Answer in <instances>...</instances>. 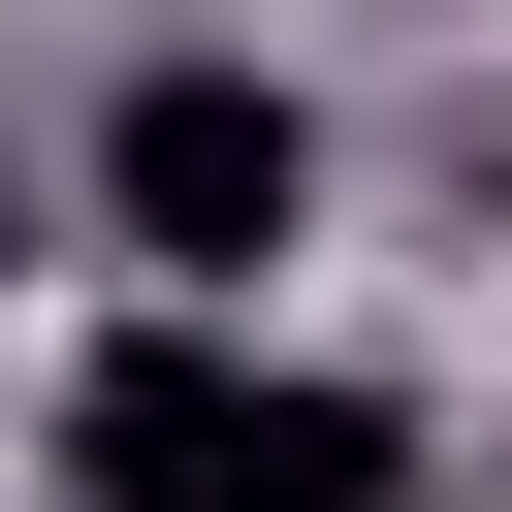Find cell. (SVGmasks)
<instances>
[{
  "instance_id": "1",
  "label": "cell",
  "mask_w": 512,
  "mask_h": 512,
  "mask_svg": "<svg viewBox=\"0 0 512 512\" xmlns=\"http://www.w3.org/2000/svg\"><path fill=\"white\" fill-rule=\"evenodd\" d=\"M96 224H128L160 320H256V256L320 224V96H288V64H128V96H96Z\"/></svg>"
},
{
  "instance_id": "3",
  "label": "cell",
  "mask_w": 512,
  "mask_h": 512,
  "mask_svg": "<svg viewBox=\"0 0 512 512\" xmlns=\"http://www.w3.org/2000/svg\"><path fill=\"white\" fill-rule=\"evenodd\" d=\"M224 512H416V416L384 384H256L224 416Z\"/></svg>"
},
{
  "instance_id": "2",
  "label": "cell",
  "mask_w": 512,
  "mask_h": 512,
  "mask_svg": "<svg viewBox=\"0 0 512 512\" xmlns=\"http://www.w3.org/2000/svg\"><path fill=\"white\" fill-rule=\"evenodd\" d=\"M224 416H256L224 320H96L64 352V512H224Z\"/></svg>"
}]
</instances>
